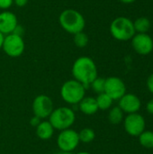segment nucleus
<instances>
[{
  "label": "nucleus",
  "mask_w": 153,
  "mask_h": 154,
  "mask_svg": "<svg viewBox=\"0 0 153 154\" xmlns=\"http://www.w3.org/2000/svg\"><path fill=\"white\" fill-rule=\"evenodd\" d=\"M28 0H14V4H15L18 7H23L27 5Z\"/></svg>",
  "instance_id": "obj_25"
},
{
  "label": "nucleus",
  "mask_w": 153,
  "mask_h": 154,
  "mask_svg": "<svg viewBox=\"0 0 153 154\" xmlns=\"http://www.w3.org/2000/svg\"><path fill=\"white\" fill-rule=\"evenodd\" d=\"M53 109V101L47 95H38L32 101L33 115L40 119L49 118Z\"/></svg>",
  "instance_id": "obj_8"
},
{
  "label": "nucleus",
  "mask_w": 153,
  "mask_h": 154,
  "mask_svg": "<svg viewBox=\"0 0 153 154\" xmlns=\"http://www.w3.org/2000/svg\"><path fill=\"white\" fill-rule=\"evenodd\" d=\"M120 1L124 4H132V3L135 2L136 0H120Z\"/></svg>",
  "instance_id": "obj_29"
},
{
  "label": "nucleus",
  "mask_w": 153,
  "mask_h": 154,
  "mask_svg": "<svg viewBox=\"0 0 153 154\" xmlns=\"http://www.w3.org/2000/svg\"><path fill=\"white\" fill-rule=\"evenodd\" d=\"M76 154H91L90 152H78Z\"/></svg>",
  "instance_id": "obj_31"
},
{
  "label": "nucleus",
  "mask_w": 153,
  "mask_h": 154,
  "mask_svg": "<svg viewBox=\"0 0 153 154\" xmlns=\"http://www.w3.org/2000/svg\"><path fill=\"white\" fill-rule=\"evenodd\" d=\"M55 154H72V152H62V151H60L58 152L57 153Z\"/></svg>",
  "instance_id": "obj_30"
},
{
  "label": "nucleus",
  "mask_w": 153,
  "mask_h": 154,
  "mask_svg": "<svg viewBox=\"0 0 153 154\" xmlns=\"http://www.w3.org/2000/svg\"><path fill=\"white\" fill-rule=\"evenodd\" d=\"M41 122V119L38 118L37 116H33V117L30 120V124H31L32 126H34V127H36Z\"/></svg>",
  "instance_id": "obj_26"
},
{
  "label": "nucleus",
  "mask_w": 153,
  "mask_h": 154,
  "mask_svg": "<svg viewBox=\"0 0 153 154\" xmlns=\"http://www.w3.org/2000/svg\"><path fill=\"white\" fill-rule=\"evenodd\" d=\"M86 87L76 79H69L63 83L60 88V96L64 102L69 105H78L86 97Z\"/></svg>",
  "instance_id": "obj_4"
},
{
  "label": "nucleus",
  "mask_w": 153,
  "mask_h": 154,
  "mask_svg": "<svg viewBox=\"0 0 153 154\" xmlns=\"http://www.w3.org/2000/svg\"><path fill=\"white\" fill-rule=\"evenodd\" d=\"M109 30L111 35L115 40L121 42L132 40L136 34L133 22L125 16H119L114 19L110 24Z\"/></svg>",
  "instance_id": "obj_3"
},
{
  "label": "nucleus",
  "mask_w": 153,
  "mask_h": 154,
  "mask_svg": "<svg viewBox=\"0 0 153 154\" xmlns=\"http://www.w3.org/2000/svg\"><path fill=\"white\" fill-rule=\"evenodd\" d=\"M105 84H106V79L97 77L91 84L90 87L93 89L94 92L97 94H101L105 92Z\"/></svg>",
  "instance_id": "obj_22"
},
{
  "label": "nucleus",
  "mask_w": 153,
  "mask_h": 154,
  "mask_svg": "<svg viewBox=\"0 0 153 154\" xmlns=\"http://www.w3.org/2000/svg\"><path fill=\"white\" fill-rule=\"evenodd\" d=\"M48 119L53 128L60 132L70 128L74 125L76 121V114L73 109L68 106H60L53 109Z\"/></svg>",
  "instance_id": "obj_5"
},
{
  "label": "nucleus",
  "mask_w": 153,
  "mask_h": 154,
  "mask_svg": "<svg viewBox=\"0 0 153 154\" xmlns=\"http://www.w3.org/2000/svg\"><path fill=\"white\" fill-rule=\"evenodd\" d=\"M146 110L148 111V113L153 115V99L150 100L147 103V105H146Z\"/></svg>",
  "instance_id": "obj_27"
},
{
  "label": "nucleus",
  "mask_w": 153,
  "mask_h": 154,
  "mask_svg": "<svg viewBox=\"0 0 153 154\" xmlns=\"http://www.w3.org/2000/svg\"><path fill=\"white\" fill-rule=\"evenodd\" d=\"M4 38H5V35L3 33L0 32V50L2 49V45H3V42H4Z\"/></svg>",
  "instance_id": "obj_28"
},
{
  "label": "nucleus",
  "mask_w": 153,
  "mask_h": 154,
  "mask_svg": "<svg viewBox=\"0 0 153 154\" xmlns=\"http://www.w3.org/2000/svg\"><path fill=\"white\" fill-rule=\"evenodd\" d=\"M132 46L140 55H148L153 51V40L148 33H137L132 38Z\"/></svg>",
  "instance_id": "obj_11"
},
{
  "label": "nucleus",
  "mask_w": 153,
  "mask_h": 154,
  "mask_svg": "<svg viewBox=\"0 0 153 154\" xmlns=\"http://www.w3.org/2000/svg\"><path fill=\"white\" fill-rule=\"evenodd\" d=\"M78 133L71 128L60 131L57 138V145L60 151L72 152L79 144Z\"/></svg>",
  "instance_id": "obj_7"
},
{
  "label": "nucleus",
  "mask_w": 153,
  "mask_h": 154,
  "mask_svg": "<svg viewBox=\"0 0 153 154\" xmlns=\"http://www.w3.org/2000/svg\"><path fill=\"white\" fill-rule=\"evenodd\" d=\"M96 104H97L98 109H101V110H107V109H109L112 106L113 101H114L106 93L98 94L97 97H96Z\"/></svg>",
  "instance_id": "obj_18"
},
{
  "label": "nucleus",
  "mask_w": 153,
  "mask_h": 154,
  "mask_svg": "<svg viewBox=\"0 0 153 154\" xmlns=\"http://www.w3.org/2000/svg\"><path fill=\"white\" fill-rule=\"evenodd\" d=\"M18 24V19L15 14L11 11H2L0 12V32L4 35H8L14 33Z\"/></svg>",
  "instance_id": "obj_12"
},
{
  "label": "nucleus",
  "mask_w": 153,
  "mask_h": 154,
  "mask_svg": "<svg viewBox=\"0 0 153 154\" xmlns=\"http://www.w3.org/2000/svg\"><path fill=\"white\" fill-rule=\"evenodd\" d=\"M133 26L138 33H147L151 28V21L147 17H139L133 22Z\"/></svg>",
  "instance_id": "obj_16"
},
{
  "label": "nucleus",
  "mask_w": 153,
  "mask_h": 154,
  "mask_svg": "<svg viewBox=\"0 0 153 154\" xmlns=\"http://www.w3.org/2000/svg\"><path fill=\"white\" fill-rule=\"evenodd\" d=\"M0 126H1V120H0Z\"/></svg>",
  "instance_id": "obj_32"
},
{
  "label": "nucleus",
  "mask_w": 153,
  "mask_h": 154,
  "mask_svg": "<svg viewBox=\"0 0 153 154\" xmlns=\"http://www.w3.org/2000/svg\"><path fill=\"white\" fill-rule=\"evenodd\" d=\"M147 87H148V89L150 90V92L153 94V73L147 79Z\"/></svg>",
  "instance_id": "obj_24"
},
{
  "label": "nucleus",
  "mask_w": 153,
  "mask_h": 154,
  "mask_svg": "<svg viewBox=\"0 0 153 154\" xmlns=\"http://www.w3.org/2000/svg\"><path fill=\"white\" fill-rule=\"evenodd\" d=\"M140 144L146 149L153 148V132L152 131H143L139 136Z\"/></svg>",
  "instance_id": "obj_19"
},
{
  "label": "nucleus",
  "mask_w": 153,
  "mask_h": 154,
  "mask_svg": "<svg viewBox=\"0 0 153 154\" xmlns=\"http://www.w3.org/2000/svg\"><path fill=\"white\" fill-rule=\"evenodd\" d=\"M78 108L81 111V113L87 116L95 115L99 110L96 98L92 97H85L78 103Z\"/></svg>",
  "instance_id": "obj_14"
},
{
  "label": "nucleus",
  "mask_w": 153,
  "mask_h": 154,
  "mask_svg": "<svg viewBox=\"0 0 153 154\" xmlns=\"http://www.w3.org/2000/svg\"><path fill=\"white\" fill-rule=\"evenodd\" d=\"M124 113L128 115L138 113L142 106V103L140 98L134 94H124L119 99V106H118Z\"/></svg>",
  "instance_id": "obj_13"
},
{
  "label": "nucleus",
  "mask_w": 153,
  "mask_h": 154,
  "mask_svg": "<svg viewBox=\"0 0 153 154\" xmlns=\"http://www.w3.org/2000/svg\"><path fill=\"white\" fill-rule=\"evenodd\" d=\"M108 120L113 125H118L124 121V112L119 106H115L110 109L108 114Z\"/></svg>",
  "instance_id": "obj_17"
},
{
  "label": "nucleus",
  "mask_w": 153,
  "mask_h": 154,
  "mask_svg": "<svg viewBox=\"0 0 153 154\" xmlns=\"http://www.w3.org/2000/svg\"><path fill=\"white\" fill-rule=\"evenodd\" d=\"M36 134L37 136L41 139V140H44L47 141L49 139H50L53 136L54 134V128L51 125V124L46 120L41 121L36 127Z\"/></svg>",
  "instance_id": "obj_15"
},
{
  "label": "nucleus",
  "mask_w": 153,
  "mask_h": 154,
  "mask_svg": "<svg viewBox=\"0 0 153 154\" xmlns=\"http://www.w3.org/2000/svg\"><path fill=\"white\" fill-rule=\"evenodd\" d=\"M145 120L143 116L138 113L130 114L124 119V127L125 132L131 136L138 137L145 131Z\"/></svg>",
  "instance_id": "obj_9"
},
{
  "label": "nucleus",
  "mask_w": 153,
  "mask_h": 154,
  "mask_svg": "<svg viewBox=\"0 0 153 154\" xmlns=\"http://www.w3.org/2000/svg\"><path fill=\"white\" fill-rule=\"evenodd\" d=\"M59 23L61 28L74 35L78 32H83L86 26V20L83 14L75 9H65L59 16Z\"/></svg>",
  "instance_id": "obj_2"
},
{
  "label": "nucleus",
  "mask_w": 153,
  "mask_h": 154,
  "mask_svg": "<svg viewBox=\"0 0 153 154\" xmlns=\"http://www.w3.org/2000/svg\"><path fill=\"white\" fill-rule=\"evenodd\" d=\"M96 134L95 131L91 128H83L79 133H78V138L79 142L84 143H89L95 140Z\"/></svg>",
  "instance_id": "obj_20"
},
{
  "label": "nucleus",
  "mask_w": 153,
  "mask_h": 154,
  "mask_svg": "<svg viewBox=\"0 0 153 154\" xmlns=\"http://www.w3.org/2000/svg\"><path fill=\"white\" fill-rule=\"evenodd\" d=\"M73 42L78 48H84L88 43V36L84 31L78 32L73 35Z\"/></svg>",
  "instance_id": "obj_21"
},
{
  "label": "nucleus",
  "mask_w": 153,
  "mask_h": 154,
  "mask_svg": "<svg viewBox=\"0 0 153 154\" xmlns=\"http://www.w3.org/2000/svg\"><path fill=\"white\" fill-rule=\"evenodd\" d=\"M24 49L25 43L22 35L14 32L5 35L2 50L7 56L11 58H18L23 53Z\"/></svg>",
  "instance_id": "obj_6"
},
{
  "label": "nucleus",
  "mask_w": 153,
  "mask_h": 154,
  "mask_svg": "<svg viewBox=\"0 0 153 154\" xmlns=\"http://www.w3.org/2000/svg\"><path fill=\"white\" fill-rule=\"evenodd\" d=\"M14 0H0V11H6L12 7Z\"/></svg>",
  "instance_id": "obj_23"
},
{
  "label": "nucleus",
  "mask_w": 153,
  "mask_h": 154,
  "mask_svg": "<svg viewBox=\"0 0 153 154\" xmlns=\"http://www.w3.org/2000/svg\"><path fill=\"white\" fill-rule=\"evenodd\" d=\"M71 72L74 79L83 84L86 88L89 87L98 77L97 67L95 61L87 56L78 58L72 65Z\"/></svg>",
  "instance_id": "obj_1"
},
{
  "label": "nucleus",
  "mask_w": 153,
  "mask_h": 154,
  "mask_svg": "<svg viewBox=\"0 0 153 154\" xmlns=\"http://www.w3.org/2000/svg\"><path fill=\"white\" fill-rule=\"evenodd\" d=\"M114 101L119 100L126 94V86L124 82L118 77H109L106 79L105 92Z\"/></svg>",
  "instance_id": "obj_10"
}]
</instances>
